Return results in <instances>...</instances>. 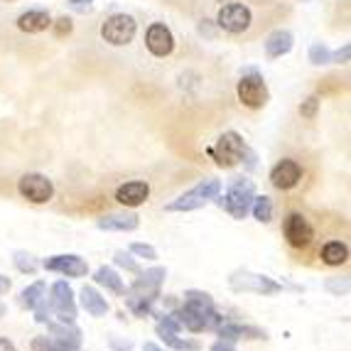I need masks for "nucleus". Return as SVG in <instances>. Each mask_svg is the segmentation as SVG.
Returning <instances> with one entry per match:
<instances>
[{
    "label": "nucleus",
    "mask_w": 351,
    "mask_h": 351,
    "mask_svg": "<svg viewBox=\"0 0 351 351\" xmlns=\"http://www.w3.org/2000/svg\"><path fill=\"white\" fill-rule=\"evenodd\" d=\"M45 268L59 273V276L66 278H84L88 273V263L82 256H74V253H62V256H49L45 258Z\"/></svg>",
    "instance_id": "obj_14"
},
{
    "label": "nucleus",
    "mask_w": 351,
    "mask_h": 351,
    "mask_svg": "<svg viewBox=\"0 0 351 351\" xmlns=\"http://www.w3.org/2000/svg\"><path fill=\"white\" fill-rule=\"evenodd\" d=\"M293 45H295V37L290 29H276V32H270L265 37V54H268V59H278L290 52Z\"/></svg>",
    "instance_id": "obj_17"
},
{
    "label": "nucleus",
    "mask_w": 351,
    "mask_h": 351,
    "mask_svg": "<svg viewBox=\"0 0 351 351\" xmlns=\"http://www.w3.org/2000/svg\"><path fill=\"white\" fill-rule=\"evenodd\" d=\"M253 197H256V184L251 180H246V177H239V180L228 184L226 194L219 199V204L234 219H246V214L251 211Z\"/></svg>",
    "instance_id": "obj_3"
},
{
    "label": "nucleus",
    "mask_w": 351,
    "mask_h": 351,
    "mask_svg": "<svg viewBox=\"0 0 351 351\" xmlns=\"http://www.w3.org/2000/svg\"><path fill=\"white\" fill-rule=\"evenodd\" d=\"M45 290H47V285H45L42 280L27 285L23 293H20V304H23V307H27V310H35L37 304L47 298V295H45Z\"/></svg>",
    "instance_id": "obj_24"
},
{
    "label": "nucleus",
    "mask_w": 351,
    "mask_h": 351,
    "mask_svg": "<svg viewBox=\"0 0 351 351\" xmlns=\"http://www.w3.org/2000/svg\"><path fill=\"white\" fill-rule=\"evenodd\" d=\"M12 261H15V265H18L23 273H35V270H37V261L29 256V253H25V251L15 253V258H12Z\"/></svg>",
    "instance_id": "obj_28"
},
{
    "label": "nucleus",
    "mask_w": 351,
    "mask_h": 351,
    "mask_svg": "<svg viewBox=\"0 0 351 351\" xmlns=\"http://www.w3.org/2000/svg\"><path fill=\"white\" fill-rule=\"evenodd\" d=\"M49 315L57 322H74L76 319V302H74V293L64 280H59L52 285V298H49ZM49 319V322H52Z\"/></svg>",
    "instance_id": "obj_7"
},
{
    "label": "nucleus",
    "mask_w": 351,
    "mask_h": 351,
    "mask_svg": "<svg viewBox=\"0 0 351 351\" xmlns=\"http://www.w3.org/2000/svg\"><path fill=\"white\" fill-rule=\"evenodd\" d=\"M253 23V12L248 5L243 3H228L219 10L217 15V25L223 29V32H231V35H241L246 32Z\"/></svg>",
    "instance_id": "obj_8"
},
{
    "label": "nucleus",
    "mask_w": 351,
    "mask_h": 351,
    "mask_svg": "<svg viewBox=\"0 0 351 351\" xmlns=\"http://www.w3.org/2000/svg\"><path fill=\"white\" fill-rule=\"evenodd\" d=\"M130 253L145 258V261H155V258H158V251H155L150 243H130Z\"/></svg>",
    "instance_id": "obj_29"
},
{
    "label": "nucleus",
    "mask_w": 351,
    "mask_h": 351,
    "mask_svg": "<svg viewBox=\"0 0 351 351\" xmlns=\"http://www.w3.org/2000/svg\"><path fill=\"white\" fill-rule=\"evenodd\" d=\"M71 29H74V25H71V20H69V18H59V20H57V25H54V32H57V37L69 35Z\"/></svg>",
    "instance_id": "obj_33"
},
{
    "label": "nucleus",
    "mask_w": 351,
    "mask_h": 351,
    "mask_svg": "<svg viewBox=\"0 0 351 351\" xmlns=\"http://www.w3.org/2000/svg\"><path fill=\"white\" fill-rule=\"evenodd\" d=\"M282 234H285L287 243L293 248H307L312 243V239H315V231H312L310 221L302 217V214H290V217L285 219V223H282Z\"/></svg>",
    "instance_id": "obj_12"
},
{
    "label": "nucleus",
    "mask_w": 351,
    "mask_h": 351,
    "mask_svg": "<svg viewBox=\"0 0 351 351\" xmlns=\"http://www.w3.org/2000/svg\"><path fill=\"white\" fill-rule=\"evenodd\" d=\"M236 94H239L241 104L246 106V108H253V111L263 108V106L268 104V99H270L263 76L258 74V71H253V69L246 71V74L239 79V84H236Z\"/></svg>",
    "instance_id": "obj_5"
},
{
    "label": "nucleus",
    "mask_w": 351,
    "mask_h": 351,
    "mask_svg": "<svg viewBox=\"0 0 351 351\" xmlns=\"http://www.w3.org/2000/svg\"><path fill=\"white\" fill-rule=\"evenodd\" d=\"M184 307H189L192 312L202 317L204 329H219L223 324V317L214 310V300L209 293H202V290H187L184 295Z\"/></svg>",
    "instance_id": "obj_10"
},
{
    "label": "nucleus",
    "mask_w": 351,
    "mask_h": 351,
    "mask_svg": "<svg viewBox=\"0 0 351 351\" xmlns=\"http://www.w3.org/2000/svg\"><path fill=\"white\" fill-rule=\"evenodd\" d=\"M52 25L47 10H27L18 18V27L27 35H37V32H45V29Z\"/></svg>",
    "instance_id": "obj_18"
},
{
    "label": "nucleus",
    "mask_w": 351,
    "mask_h": 351,
    "mask_svg": "<svg viewBox=\"0 0 351 351\" xmlns=\"http://www.w3.org/2000/svg\"><path fill=\"white\" fill-rule=\"evenodd\" d=\"M18 192L23 194L27 202H32V204H47L54 197V184H52V180H47V177L40 175V172H27V175L20 177Z\"/></svg>",
    "instance_id": "obj_9"
},
{
    "label": "nucleus",
    "mask_w": 351,
    "mask_h": 351,
    "mask_svg": "<svg viewBox=\"0 0 351 351\" xmlns=\"http://www.w3.org/2000/svg\"><path fill=\"white\" fill-rule=\"evenodd\" d=\"M121 268H125V270H138V263H135L133 258H130V253H125V251H118L116 253V258H113Z\"/></svg>",
    "instance_id": "obj_31"
},
{
    "label": "nucleus",
    "mask_w": 351,
    "mask_h": 351,
    "mask_svg": "<svg viewBox=\"0 0 351 351\" xmlns=\"http://www.w3.org/2000/svg\"><path fill=\"white\" fill-rule=\"evenodd\" d=\"M0 351H18V349H15V344H12L10 339H3V337H0Z\"/></svg>",
    "instance_id": "obj_36"
},
{
    "label": "nucleus",
    "mask_w": 351,
    "mask_h": 351,
    "mask_svg": "<svg viewBox=\"0 0 351 351\" xmlns=\"http://www.w3.org/2000/svg\"><path fill=\"white\" fill-rule=\"evenodd\" d=\"M219 337L223 341H236V339H265V332L256 327H243V324H226L223 322L221 327L217 329Z\"/></svg>",
    "instance_id": "obj_20"
},
{
    "label": "nucleus",
    "mask_w": 351,
    "mask_h": 351,
    "mask_svg": "<svg viewBox=\"0 0 351 351\" xmlns=\"http://www.w3.org/2000/svg\"><path fill=\"white\" fill-rule=\"evenodd\" d=\"M221 194V182L219 180H202L199 184H194L192 189H187L184 194H180L177 199H172L165 206V211H194L202 209L204 204H209L211 199H217Z\"/></svg>",
    "instance_id": "obj_4"
},
{
    "label": "nucleus",
    "mask_w": 351,
    "mask_h": 351,
    "mask_svg": "<svg viewBox=\"0 0 351 351\" xmlns=\"http://www.w3.org/2000/svg\"><path fill=\"white\" fill-rule=\"evenodd\" d=\"M82 307L91 317H104L106 312H108V302H106V298L99 293V290H94V287H84L82 290Z\"/></svg>",
    "instance_id": "obj_21"
},
{
    "label": "nucleus",
    "mask_w": 351,
    "mask_h": 351,
    "mask_svg": "<svg viewBox=\"0 0 351 351\" xmlns=\"http://www.w3.org/2000/svg\"><path fill=\"white\" fill-rule=\"evenodd\" d=\"M3 315H5V304L0 302V317H3Z\"/></svg>",
    "instance_id": "obj_39"
},
{
    "label": "nucleus",
    "mask_w": 351,
    "mask_h": 351,
    "mask_svg": "<svg viewBox=\"0 0 351 351\" xmlns=\"http://www.w3.org/2000/svg\"><path fill=\"white\" fill-rule=\"evenodd\" d=\"M251 211H253V217H256L261 223H268L270 219H273V199L265 197V194L263 197H253Z\"/></svg>",
    "instance_id": "obj_25"
},
{
    "label": "nucleus",
    "mask_w": 351,
    "mask_h": 351,
    "mask_svg": "<svg viewBox=\"0 0 351 351\" xmlns=\"http://www.w3.org/2000/svg\"><path fill=\"white\" fill-rule=\"evenodd\" d=\"M209 351H236V349H234V344H231V341L219 339L217 344H211V349H209Z\"/></svg>",
    "instance_id": "obj_35"
},
{
    "label": "nucleus",
    "mask_w": 351,
    "mask_h": 351,
    "mask_svg": "<svg viewBox=\"0 0 351 351\" xmlns=\"http://www.w3.org/2000/svg\"><path fill=\"white\" fill-rule=\"evenodd\" d=\"M317 111H319V99L317 96H310V99H304L302 106H300V113H302V118H315Z\"/></svg>",
    "instance_id": "obj_30"
},
{
    "label": "nucleus",
    "mask_w": 351,
    "mask_h": 351,
    "mask_svg": "<svg viewBox=\"0 0 351 351\" xmlns=\"http://www.w3.org/2000/svg\"><path fill=\"white\" fill-rule=\"evenodd\" d=\"M310 62L315 66H322V64H332V49L322 42H317L310 47Z\"/></svg>",
    "instance_id": "obj_26"
},
{
    "label": "nucleus",
    "mask_w": 351,
    "mask_h": 351,
    "mask_svg": "<svg viewBox=\"0 0 351 351\" xmlns=\"http://www.w3.org/2000/svg\"><path fill=\"white\" fill-rule=\"evenodd\" d=\"M94 280L99 282V285H104L106 290H111V293H118V295H123L125 293V285H123V280L118 278V273L113 268H99L96 270V276H94Z\"/></svg>",
    "instance_id": "obj_23"
},
{
    "label": "nucleus",
    "mask_w": 351,
    "mask_h": 351,
    "mask_svg": "<svg viewBox=\"0 0 351 351\" xmlns=\"http://www.w3.org/2000/svg\"><path fill=\"white\" fill-rule=\"evenodd\" d=\"M160 337H162L165 344L172 346V349H177V351H197V349H199V344H197V341L180 339L177 334H167V332H162V334H160Z\"/></svg>",
    "instance_id": "obj_27"
},
{
    "label": "nucleus",
    "mask_w": 351,
    "mask_h": 351,
    "mask_svg": "<svg viewBox=\"0 0 351 351\" xmlns=\"http://www.w3.org/2000/svg\"><path fill=\"white\" fill-rule=\"evenodd\" d=\"M10 290V280L5 276H0V295H5Z\"/></svg>",
    "instance_id": "obj_37"
},
{
    "label": "nucleus",
    "mask_w": 351,
    "mask_h": 351,
    "mask_svg": "<svg viewBox=\"0 0 351 351\" xmlns=\"http://www.w3.org/2000/svg\"><path fill=\"white\" fill-rule=\"evenodd\" d=\"M231 287L243 290V293H258V295H278L282 290L280 282L270 280L268 276H256V273H236L231 278Z\"/></svg>",
    "instance_id": "obj_11"
},
{
    "label": "nucleus",
    "mask_w": 351,
    "mask_h": 351,
    "mask_svg": "<svg viewBox=\"0 0 351 351\" xmlns=\"http://www.w3.org/2000/svg\"><path fill=\"white\" fill-rule=\"evenodd\" d=\"M147 197H150V187H147V182H141V180L125 182V184H121V187L116 189L118 204L130 206V209L145 204Z\"/></svg>",
    "instance_id": "obj_16"
},
{
    "label": "nucleus",
    "mask_w": 351,
    "mask_h": 351,
    "mask_svg": "<svg viewBox=\"0 0 351 351\" xmlns=\"http://www.w3.org/2000/svg\"><path fill=\"white\" fill-rule=\"evenodd\" d=\"M145 47L150 49L152 57H170L175 49V35L172 29L162 23H152L145 32Z\"/></svg>",
    "instance_id": "obj_13"
},
{
    "label": "nucleus",
    "mask_w": 351,
    "mask_h": 351,
    "mask_svg": "<svg viewBox=\"0 0 351 351\" xmlns=\"http://www.w3.org/2000/svg\"><path fill=\"white\" fill-rule=\"evenodd\" d=\"M300 180H302V167L290 158L280 160V162L270 170V184L276 189H282V192L295 189L300 184Z\"/></svg>",
    "instance_id": "obj_15"
},
{
    "label": "nucleus",
    "mask_w": 351,
    "mask_h": 351,
    "mask_svg": "<svg viewBox=\"0 0 351 351\" xmlns=\"http://www.w3.org/2000/svg\"><path fill=\"white\" fill-rule=\"evenodd\" d=\"M206 152H209V158L214 160L219 167L228 170V167H234V165H239V162L246 160L248 147L236 130H226L223 135H219V141L214 143V145L206 147Z\"/></svg>",
    "instance_id": "obj_2"
},
{
    "label": "nucleus",
    "mask_w": 351,
    "mask_h": 351,
    "mask_svg": "<svg viewBox=\"0 0 351 351\" xmlns=\"http://www.w3.org/2000/svg\"><path fill=\"white\" fill-rule=\"evenodd\" d=\"M322 261L327 265H341L349 261V248L341 241H329L327 246L322 248Z\"/></svg>",
    "instance_id": "obj_22"
},
{
    "label": "nucleus",
    "mask_w": 351,
    "mask_h": 351,
    "mask_svg": "<svg viewBox=\"0 0 351 351\" xmlns=\"http://www.w3.org/2000/svg\"><path fill=\"white\" fill-rule=\"evenodd\" d=\"M143 351H162V349H160L158 344H152V341H147V344L143 346Z\"/></svg>",
    "instance_id": "obj_38"
},
{
    "label": "nucleus",
    "mask_w": 351,
    "mask_h": 351,
    "mask_svg": "<svg viewBox=\"0 0 351 351\" xmlns=\"http://www.w3.org/2000/svg\"><path fill=\"white\" fill-rule=\"evenodd\" d=\"M167 276L165 268H150L145 273H141V278H135V282L128 290V307L138 317H145L150 312L152 302L160 298V287Z\"/></svg>",
    "instance_id": "obj_1"
},
{
    "label": "nucleus",
    "mask_w": 351,
    "mask_h": 351,
    "mask_svg": "<svg viewBox=\"0 0 351 351\" xmlns=\"http://www.w3.org/2000/svg\"><path fill=\"white\" fill-rule=\"evenodd\" d=\"M135 32H138V25H135V20L130 18V15H125V12H116L111 18H106V23L101 25V37H104V42L113 45V47H125V45H130Z\"/></svg>",
    "instance_id": "obj_6"
},
{
    "label": "nucleus",
    "mask_w": 351,
    "mask_h": 351,
    "mask_svg": "<svg viewBox=\"0 0 351 351\" xmlns=\"http://www.w3.org/2000/svg\"><path fill=\"white\" fill-rule=\"evenodd\" d=\"M351 57V45H344L341 49H337V52H332V64H346Z\"/></svg>",
    "instance_id": "obj_32"
},
{
    "label": "nucleus",
    "mask_w": 351,
    "mask_h": 351,
    "mask_svg": "<svg viewBox=\"0 0 351 351\" xmlns=\"http://www.w3.org/2000/svg\"><path fill=\"white\" fill-rule=\"evenodd\" d=\"M91 3H94V0H69V8L76 12H86L88 8H91Z\"/></svg>",
    "instance_id": "obj_34"
},
{
    "label": "nucleus",
    "mask_w": 351,
    "mask_h": 351,
    "mask_svg": "<svg viewBox=\"0 0 351 351\" xmlns=\"http://www.w3.org/2000/svg\"><path fill=\"white\" fill-rule=\"evenodd\" d=\"M96 226L101 231H135L141 226V221L135 214H108V217H101Z\"/></svg>",
    "instance_id": "obj_19"
}]
</instances>
